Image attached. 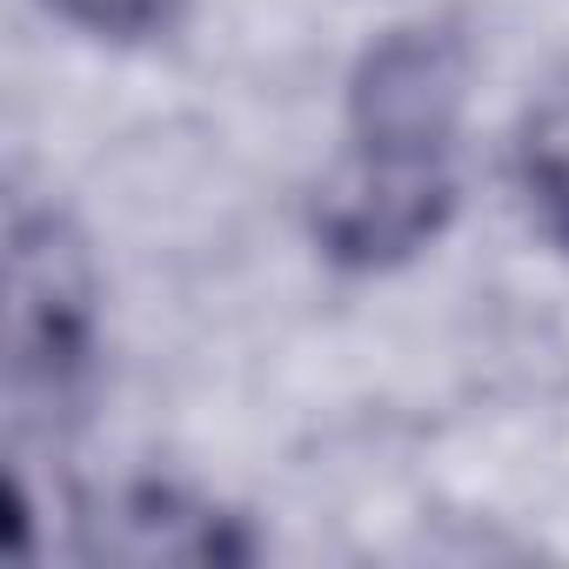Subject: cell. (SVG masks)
Masks as SVG:
<instances>
[{
    "label": "cell",
    "mask_w": 569,
    "mask_h": 569,
    "mask_svg": "<svg viewBox=\"0 0 569 569\" xmlns=\"http://www.w3.org/2000/svg\"><path fill=\"white\" fill-rule=\"evenodd\" d=\"M94 376V268L54 208L8 221V402L14 429H54Z\"/></svg>",
    "instance_id": "obj_1"
},
{
    "label": "cell",
    "mask_w": 569,
    "mask_h": 569,
    "mask_svg": "<svg viewBox=\"0 0 569 569\" xmlns=\"http://www.w3.org/2000/svg\"><path fill=\"white\" fill-rule=\"evenodd\" d=\"M456 214V168L422 154L349 148L316 194V241L342 268H396L422 254Z\"/></svg>",
    "instance_id": "obj_2"
},
{
    "label": "cell",
    "mask_w": 569,
    "mask_h": 569,
    "mask_svg": "<svg viewBox=\"0 0 569 569\" xmlns=\"http://www.w3.org/2000/svg\"><path fill=\"white\" fill-rule=\"evenodd\" d=\"M469 94V48L449 28H396L349 74V148L449 161Z\"/></svg>",
    "instance_id": "obj_3"
},
{
    "label": "cell",
    "mask_w": 569,
    "mask_h": 569,
    "mask_svg": "<svg viewBox=\"0 0 569 569\" xmlns=\"http://www.w3.org/2000/svg\"><path fill=\"white\" fill-rule=\"evenodd\" d=\"M81 556L94 562H248L254 536L241 516L174 482H134V489H114L94 516H81Z\"/></svg>",
    "instance_id": "obj_4"
},
{
    "label": "cell",
    "mask_w": 569,
    "mask_h": 569,
    "mask_svg": "<svg viewBox=\"0 0 569 569\" xmlns=\"http://www.w3.org/2000/svg\"><path fill=\"white\" fill-rule=\"evenodd\" d=\"M41 8L94 41H154L188 14V0H41Z\"/></svg>",
    "instance_id": "obj_5"
},
{
    "label": "cell",
    "mask_w": 569,
    "mask_h": 569,
    "mask_svg": "<svg viewBox=\"0 0 569 569\" xmlns=\"http://www.w3.org/2000/svg\"><path fill=\"white\" fill-rule=\"evenodd\" d=\"M522 194H529V214L542 221L549 241L569 248V148L562 141H536L522 148Z\"/></svg>",
    "instance_id": "obj_6"
}]
</instances>
